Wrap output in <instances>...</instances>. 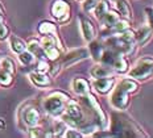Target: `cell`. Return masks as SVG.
<instances>
[{"label": "cell", "mask_w": 153, "mask_h": 138, "mask_svg": "<svg viewBox=\"0 0 153 138\" xmlns=\"http://www.w3.org/2000/svg\"><path fill=\"white\" fill-rule=\"evenodd\" d=\"M139 89V84L135 79H123L114 89L111 95V104L116 109H127L129 105V94H133Z\"/></svg>", "instance_id": "6da1fadb"}, {"label": "cell", "mask_w": 153, "mask_h": 138, "mask_svg": "<svg viewBox=\"0 0 153 138\" xmlns=\"http://www.w3.org/2000/svg\"><path fill=\"white\" fill-rule=\"evenodd\" d=\"M111 133L114 137H145L143 130L131 120L123 114H114Z\"/></svg>", "instance_id": "7a4b0ae2"}, {"label": "cell", "mask_w": 153, "mask_h": 138, "mask_svg": "<svg viewBox=\"0 0 153 138\" xmlns=\"http://www.w3.org/2000/svg\"><path fill=\"white\" fill-rule=\"evenodd\" d=\"M129 78L135 80H146L153 76V57H143L128 70Z\"/></svg>", "instance_id": "3957f363"}, {"label": "cell", "mask_w": 153, "mask_h": 138, "mask_svg": "<svg viewBox=\"0 0 153 138\" xmlns=\"http://www.w3.org/2000/svg\"><path fill=\"white\" fill-rule=\"evenodd\" d=\"M69 100V96L61 92L52 94L49 97L45 99L44 101V109L52 116H58L65 109V103Z\"/></svg>", "instance_id": "277c9868"}, {"label": "cell", "mask_w": 153, "mask_h": 138, "mask_svg": "<svg viewBox=\"0 0 153 138\" xmlns=\"http://www.w3.org/2000/svg\"><path fill=\"white\" fill-rule=\"evenodd\" d=\"M65 124H70L73 126H78L83 123V113L78 105V103L68 100V105L65 107V114H63Z\"/></svg>", "instance_id": "5b68a950"}, {"label": "cell", "mask_w": 153, "mask_h": 138, "mask_svg": "<svg viewBox=\"0 0 153 138\" xmlns=\"http://www.w3.org/2000/svg\"><path fill=\"white\" fill-rule=\"evenodd\" d=\"M50 11L52 15L59 21H66L70 17V5L66 0H54Z\"/></svg>", "instance_id": "8992f818"}, {"label": "cell", "mask_w": 153, "mask_h": 138, "mask_svg": "<svg viewBox=\"0 0 153 138\" xmlns=\"http://www.w3.org/2000/svg\"><path fill=\"white\" fill-rule=\"evenodd\" d=\"M88 49L86 47H81V49H74L71 51H69L65 57H63V61H62V66L68 67V66H71L74 63L79 62V61L85 59L88 57Z\"/></svg>", "instance_id": "52a82bcc"}, {"label": "cell", "mask_w": 153, "mask_h": 138, "mask_svg": "<svg viewBox=\"0 0 153 138\" xmlns=\"http://www.w3.org/2000/svg\"><path fill=\"white\" fill-rule=\"evenodd\" d=\"M79 24H81L82 36H83L85 40L87 41V42H90L91 40H94L97 32H95V28H94V25H92V22L88 20L86 16L81 15L79 16Z\"/></svg>", "instance_id": "ba28073f"}, {"label": "cell", "mask_w": 153, "mask_h": 138, "mask_svg": "<svg viewBox=\"0 0 153 138\" xmlns=\"http://www.w3.org/2000/svg\"><path fill=\"white\" fill-rule=\"evenodd\" d=\"M115 86V78L112 76H107V78H99L94 80V88L97 89L99 94H108Z\"/></svg>", "instance_id": "9c48e42d"}, {"label": "cell", "mask_w": 153, "mask_h": 138, "mask_svg": "<svg viewBox=\"0 0 153 138\" xmlns=\"http://www.w3.org/2000/svg\"><path fill=\"white\" fill-rule=\"evenodd\" d=\"M87 101H88V105H90L91 109H94L95 114H97V118L98 121H100L102 126H106L107 125V117H106V113L103 112V109L100 108V105L98 104V101L95 100V97L90 94H87Z\"/></svg>", "instance_id": "30bf717a"}, {"label": "cell", "mask_w": 153, "mask_h": 138, "mask_svg": "<svg viewBox=\"0 0 153 138\" xmlns=\"http://www.w3.org/2000/svg\"><path fill=\"white\" fill-rule=\"evenodd\" d=\"M112 71H114L112 67L106 66V65H103V63H100V65H95V66L90 70V75H91L94 79L107 78V76H111V75H112Z\"/></svg>", "instance_id": "8fae6325"}, {"label": "cell", "mask_w": 153, "mask_h": 138, "mask_svg": "<svg viewBox=\"0 0 153 138\" xmlns=\"http://www.w3.org/2000/svg\"><path fill=\"white\" fill-rule=\"evenodd\" d=\"M73 89H74L76 95L86 96L88 94V91H90V84L83 78H75L73 80Z\"/></svg>", "instance_id": "7c38bea8"}, {"label": "cell", "mask_w": 153, "mask_h": 138, "mask_svg": "<svg viewBox=\"0 0 153 138\" xmlns=\"http://www.w3.org/2000/svg\"><path fill=\"white\" fill-rule=\"evenodd\" d=\"M24 123L28 126H36L40 123V113L36 108H28L24 112Z\"/></svg>", "instance_id": "4fadbf2b"}, {"label": "cell", "mask_w": 153, "mask_h": 138, "mask_svg": "<svg viewBox=\"0 0 153 138\" xmlns=\"http://www.w3.org/2000/svg\"><path fill=\"white\" fill-rule=\"evenodd\" d=\"M30 80L38 87H48L50 86V78L46 75V72H41V71H34L30 74Z\"/></svg>", "instance_id": "5bb4252c"}, {"label": "cell", "mask_w": 153, "mask_h": 138, "mask_svg": "<svg viewBox=\"0 0 153 138\" xmlns=\"http://www.w3.org/2000/svg\"><path fill=\"white\" fill-rule=\"evenodd\" d=\"M119 18H120V15L117 13V12H115V11H111V9H108L106 13H104V15L99 18V21L104 25V27H107L108 29H110V28H112L114 25L116 24V21L119 20Z\"/></svg>", "instance_id": "9a60e30c"}, {"label": "cell", "mask_w": 153, "mask_h": 138, "mask_svg": "<svg viewBox=\"0 0 153 138\" xmlns=\"http://www.w3.org/2000/svg\"><path fill=\"white\" fill-rule=\"evenodd\" d=\"M151 36H152V30L148 25H144V27L139 28V30L135 33L136 42H137V45H140V46H143L144 44L148 42Z\"/></svg>", "instance_id": "2e32d148"}, {"label": "cell", "mask_w": 153, "mask_h": 138, "mask_svg": "<svg viewBox=\"0 0 153 138\" xmlns=\"http://www.w3.org/2000/svg\"><path fill=\"white\" fill-rule=\"evenodd\" d=\"M103 51H104V46L99 42V41H95V40L90 41V45H88V53L91 54V57L95 61H98V62H99L100 58H102Z\"/></svg>", "instance_id": "e0dca14e"}, {"label": "cell", "mask_w": 153, "mask_h": 138, "mask_svg": "<svg viewBox=\"0 0 153 138\" xmlns=\"http://www.w3.org/2000/svg\"><path fill=\"white\" fill-rule=\"evenodd\" d=\"M111 67H112L116 72H120V74L128 72V70H129L128 69V62H127V59L124 58V54H119Z\"/></svg>", "instance_id": "ac0fdd59"}, {"label": "cell", "mask_w": 153, "mask_h": 138, "mask_svg": "<svg viewBox=\"0 0 153 138\" xmlns=\"http://www.w3.org/2000/svg\"><path fill=\"white\" fill-rule=\"evenodd\" d=\"M119 55V53H116L115 50L112 49H104L103 51V54H102V58L99 62L100 63H103V65H106V66H112V63L115 62V59H116V57Z\"/></svg>", "instance_id": "d6986e66"}, {"label": "cell", "mask_w": 153, "mask_h": 138, "mask_svg": "<svg viewBox=\"0 0 153 138\" xmlns=\"http://www.w3.org/2000/svg\"><path fill=\"white\" fill-rule=\"evenodd\" d=\"M129 28H131V24H129L128 18H119V20L116 21V24H115L112 28H110V29L112 33L119 34V33H123V32L128 30Z\"/></svg>", "instance_id": "ffe728a7"}, {"label": "cell", "mask_w": 153, "mask_h": 138, "mask_svg": "<svg viewBox=\"0 0 153 138\" xmlns=\"http://www.w3.org/2000/svg\"><path fill=\"white\" fill-rule=\"evenodd\" d=\"M116 8L119 11V13L124 16L126 18L132 17V11H131V7L127 0H116Z\"/></svg>", "instance_id": "44dd1931"}, {"label": "cell", "mask_w": 153, "mask_h": 138, "mask_svg": "<svg viewBox=\"0 0 153 138\" xmlns=\"http://www.w3.org/2000/svg\"><path fill=\"white\" fill-rule=\"evenodd\" d=\"M38 33L45 36V34H57V28L53 22L50 21H42L38 25Z\"/></svg>", "instance_id": "7402d4cb"}, {"label": "cell", "mask_w": 153, "mask_h": 138, "mask_svg": "<svg viewBox=\"0 0 153 138\" xmlns=\"http://www.w3.org/2000/svg\"><path fill=\"white\" fill-rule=\"evenodd\" d=\"M9 45H11V49L15 51V53L20 54L23 53L24 50H27V45H25V42L23 40H20L19 37H15L12 36L11 37V42H9Z\"/></svg>", "instance_id": "603a6c76"}, {"label": "cell", "mask_w": 153, "mask_h": 138, "mask_svg": "<svg viewBox=\"0 0 153 138\" xmlns=\"http://www.w3.org/2000/svg\"><path fill=\"white\" fill-rule=\"evenodd\" d=\"M28 49L33 55H44V51H42V46H41V44L38 42L37 40H32L29 44H28Z\"/></svg>", "instance_id": "cb8c5ba5"}, {"label": "cell", "mask_w": 153, "mask_h": 138, "mask_svg": "<svg viewBox=\"0 0 153 138\" xmlns=\"http://www.w3.org/2000/svg\"><path fill=\"white\" fill-rule=\"evenodd\" d=\"M108 9H110V8H108L107 1H100V0H99V3H98L97 7L92 9V11H94V13H95V16H97V18L99 20V18H100L104 13H106Z\"/></svg>", "instance_id": "d4e9b609"}, {"label": "cell", "mask_w": 153, "mask_h": 138, "mask_svg": "<svg viewBox=\"0 0 153 138\" xmlns=\"http://www.w3.org/2000/svg\"><path fill=\"white\" fill-rule=\"evenodd\" d=\"M19 59H20V62L23 63V65H30V63H33V61H34V55L30 53V51L24 50L23 53L19 54Z\"/></svg>", "instance_id": "484cf974"}, {"label": "cell", "mask_w": 153, "mask_h": 138, "mask_svg": "<svg viewBox=\"0 0 153 138\" xmlns=\"http://www.w3.org/2000/svg\"><path fill=\"white\" fill-rule=\"evenodd\" d=\"M0 67H1V70H4V71H8L11 74L15 72V63L9 58H3L0 61Z\"/></svg>", "instance_id": "4316f807"}, {"label": "cell", "mask_w": 153, "mask_h": 138, "mask_svg": "<svg viewBox=\"0 0 153 138\" xmlns=\"http://www.w3.org/2000/svg\"><path fill=\"white\" fill-rule=\"evenodd\" d=\"M41 46H42V49L45 50L48 47L50 46H56V38L53 36H50V34H45V36L42 37V40H41Z\"/></svg>", "instance_id": "83f0119b"}, {"label": "cell", "mask_w": 153, "mask_h": 138, "mask_svg": "<svg viewBox=\"0 0 153 138\" xmlns=\"http://www.w3.org/2000/svg\"><path fill=\"white\" fill-rule=\"evenodd\" d=\"M44 53H45V55L48 57V58L52 59V61H56V59H58V58H59V50L57 49L56 46H50V47H48V49L44 50Z\"/></svg>", "instance_id": "f1b7e54d"}, {"label": "cell", "mask_w": 153, "mask_h": 138, "mask_svg": "<svg viewBox=\"0 0 153 138\" xmlns=\"http://www.w3.org/2000/svg\"><path fill=\"white\" fill-rule=\"evenodd\" d=\"M11 83H12V74L8 72V71H4V70H1V72H0V84L9 86Z\"/></svg>", "instance_id": "f546056e"}, {"label": "cell", "mask_w": 153, "mask_h": 138, "mask_svg": "<svg viewBox=\"0 0 153 138\" xmlns=\"http://www.w3.org/2000/svg\"><path fill=\"white\" fill-rule=\"evenodd\" d=\"M66 131V125H65V121H59V123L56 124L54 126V136L59 137V136H63Z\"/></svg>", "instance_id": "4dcf8cb0"}, {"label": "cell", "mask_w": 153, "mask_h": 138, "mask_svg": "<svg viewBox=\"0 0 153 138\" xmlns=\"http://www.w3.org/2000/svg\"><path fill=\"white\" fill-rule=\"evenodd\" d=\"M98 3H99V0H85V1H83V9H85V12L92 11V9L97 7Z\"/></svg>", "instance_id": "1f68e13d"}, {"label": "cell", "mask_w": 153, "mask_h": 138, "mask_svg": "<svg viewBox=\"0 0 153 138\" xmlns=\"http://www.w3.org/2000/svg\"><path fill=\"white\" fill-rule=\"evenodd\" d=\"M145 13H146V18H148V27L151 28V30L153 33V8L151 7L145 8Z\"/></svg>", "instance_id": "d6a6232c"}, {"label": "cell", "mask_w": 153, "mask_h": 138, "mask_svg": "<svg viewBox=\"0 0 153 138\" xmlns=\"http://www.w3.org/2000/svg\"><path fill=\"white\" fill-rule=\"evenodd\" d=\"M63 136L68 137V138H71V137L78 138V137H83V134L79 133V131H76V130H74V129H68L65 131V134H63Z\"/></svg>", "instance_id": "836d02e7"}, {"label": "cell", "mask_w": 153, "mask_h": 138, "mask_svg": "<svg viewBox=\"0 0 153 138\" xmlns=\"http://www.w3.org/2000/svg\"><path fill=\"white\" fill-rule=\"evenodd\" d=\"M9 34V29L4 24H0V41H4Z\"/></svg>", "instance_id": "e575fe53"}, {"label": "cell", "mask_w": 153, "mask_h": 138, "mask_svg": "<svg viewBox=\"0 0 153 138\" xmlns=\"http://www.w3.org/2000/svg\"><path fill=\"white\" fill-rule=\"evenodd\" d=\"M50 70V66L48 65L45 61H40L37 65V71H41V72H48Z\"/></svg>", "instance_id": "d590c367"}, {"label": "cell", "mask_w": 153, "mask_h": 138, "mask_svg": "<svg viewBox=\"0 0 153 138\" xmlns=\"http://www.w3.org/2000/svg\"><path fill=\"white\" fill-rule=\"evenodd\" d=\"M30 137H41L42 136V129L41 128H37L36 126H30V133H29Z\"/></svg>", "instance_id": "8d00e7d4"}, {"label": "cell", "mask_w": 153, "mask_h": 138, "mask_svg": "<svg viewBox=\"0 0 153 138\" xmlns=\"http://www.w3.org/2000/svg\"><path fill=\"white\" fill-rule=\"evenodd\" d=\"M0 129H1V130L5 129V121L3 120V118H0Z\"/></svg>", "instance_id": "74e56055"}, {"label": "cell", "mask_w": 153, "mask_h": 138, "mask_svg": "<svg viewBox=\"0 0 153 138\" xmlns=\"http://www.w3.org/2000/svg\"><path fill=\"white\" fill-rule=\"evenodd\" d=\"M1 21H3V16H1V13H0V24H1Z\"/></svg>", "instance_id": "f35d334b"}, {"label": "cell", "mask_w": 153, "mask_h": 138, "mask_svg": "<svg viewBox=\"0 0 153 138\" xmlns=\"http://www.w3.org/2000/svg\"><path fill=\"white\" fill-rule=\"evenodd\" d=\"M110 1H116V0H110Z\"/></svg>", "instance_id": "ab89813d"}]
</instances>
